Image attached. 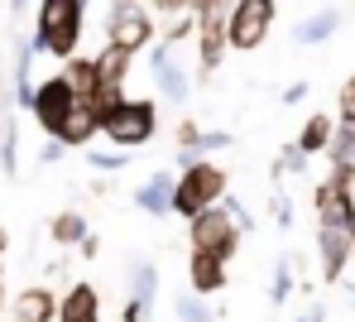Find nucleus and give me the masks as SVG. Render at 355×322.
I'll return each instance as SVG.
<instances>
[{
  "instance_id": "f257e3e1",
  "label": "nucleus",
  "mask_w": 355,
  "mask_h": 322,
  "mask_svg": "<svg viewBox=\"0 0 355 322\" xmlns=\"http://www.w3.org/2000/svg\"><path fill=\"white\" fill-rule=\"evenodd\" d=\"M82 39H87V0H39L34 5L29 49L39 58L67 63L72 53H82Z\"/></svg>"
},
{
  "instance_id": "f03ea898",
  "label": "nucleus",
  "mask_w": 355,
  "mask_h": 322,
  "mask_svg": "<svg viewBox=\"0 0 355 322\" xmlns=\"http://www.w3.org/2000/svg\"><path fill=\"white\" fill-rule=\"evenodd\" d=\"M221 197H231V173L216 164V159H197L187 169H173V202H168V217L192 221L197 212L216 207Z\"/></svg>"
},
{
  "instance_id": "7ed1b4c3",
  "label": "nucleus",
  "mask_w": 355,
  "mask_h": 322,
  "mask_svg": "<svg viewBox=\"0 0 355 322\" xmlns=\"http://www.w3.org/2000/svg\"><path fill=\"white\" fill-rule=\"evenodd\" d=\"M159 130H164V116H159V101L154 96H125L116 111L101 121V139L111 149L139 154V149H149L159 139Z\"/></svg>"
},
{
  "instance_id": "20e7f679",
  "label": "nucleus",
  "mask_w": 355,
  "mask_h": 322,
  "mask_svg": "<svg viewBox=\"0 0 355 322\" xmlns=\"http://www.w3.org/2000/svg\"><path fill=\"white\" fill-rule=\"evenodd\" d=\"M101 34H106L111 49H125L130 58H139V53L159 39V24H154V15H149L144 0H106Z\"/></svg>"
},
{
  "instance_id": "39448f33",
  "label": "nucleus",
  "mask_w": 355,
  "mask_h": 322,
  "mask_svg": "<svg viewBox=\"0 0 355 322\" xmlns=\"http://www.w3.org/2000/svg\"><path fill=\"white\" fill-rule=\"evenodd\" d=\"M240 241H245V231L236 226V217H231V207H226V197L216 202V207H207V212H197L192 221H187V251H207V255L216 260H231L240 255Z\"/></svg>"
},
{
  "instance_id": "423d86ee",
  "label": "nucleus",
  "mask_w": 355,
  "mask_h": 322,
  "mask_svg": "<svg viewBox=\"0 0 355 322\" xmlns=\"http://www.w3.org/2000/svg\"><path fill=\"white\" fill-rule=\"evenodd\" d=\"M279 19V0H236L226 15V49L231 53H254L269 44Z\"/></svg>"
},
{
  "instance_id": "0eeeda50",
  "label": "nucleus",
  "mask_w": 355,
  "mask_h": 322,
  "mask_svg": "<svg viewBox=\"0 0 355 322\" xmlns=\"http://www.w3.org/2000/svg\"><path fill=\"white\" fill-rule=\"evenodd\" d=\"M24 111L34 116V126L44 130V139H53V135L62 130V121L77 111V96H72L67 77H62V72H49L44 82H34V96H29Z\"/></svg>"
},
{
  "instance_id": "6e6552de",
  "label": "nucleus",
  "mask_w": 355,
  "mask_h": 322,
  "mask_svg": "<svg viewBox=\"0 0 355 322\" xmlns=\"http://www.w3.org/2000/svg\"><path fill=\"white\" fill-rule=\"evenodd\" d=\"M144 53H149V77H154L159 96L164 101H187L192 96V63L182 58V49H168V44L154 39Z\"/></svg>"
},
{
  "instance_id": "1a4fd4ad",
  "label": "nucleus",
  "mask_w": 355,
  "mask_h": 322,
  "mask_svg": "<svg viewBox=\"0 0 355 322\" xmlns=\"http://www.w3.org/2000/svg\"><path fill=\"white\" fill-rule=\"evenodd\" d=\"M351 251H355V231L346 226H317V274L327 289H336L351 269Z\"/></svg>"
},
{
  "instance_id": "9d476101",
  "label": "nucleus",
  "mask_w": 355,
  "mask_h": 322,
  "mask_svg": "<svg viewBox=\"0 0 355 322\" xmlns=\"http://www.w3.org/2000/svg\"><path fill=\"white\" fill-rule=\"evenodd\" d=\"M312 212H317V226H346V231H355V193L341 188L331 173L312 188Z\"/></svg>"
},
{
  "instance_id": "9b49d317",
  "label": "nucleus",
  "mask_w": 355,
  "mask_h": 322,
  "mask_svg": "<svg viewBox=\"0 0 355 322\" xmlns=\"http://www.w3.org/2000/svg\"><path fill=\"white\" fill-rule=\"evenodd\" d=\"M231 289V264L207 251H187V294L197 298H221Z\"/></svg>"
},
{
  "instance_id": "f8f14e48",
  "label": "nucleus",
  "mask_w": 355,
  "mask_h": 322,
  "mask_svg": "<svg viewBox=\"0 0 355 322\" xmlns=\"http://www.w3.org/2000/svg\"><path fill=\"white\" fill-rule=\"evenodd\" d=\"M53 322H101V289L92 279H77L58 294V313Z\"/></svg>"
},
{
  "instance_id": "ddd939ff",
  "label": "nucleus",
  "mask_w": 355,
  "mask_h": 322,
  "mask_svg": "<svg viewBox=\"0 0 355 322\" xmlns=\"http://www.w3.org/2000/svg\"><path fill=\"white\" fill-rule=\"evenodd\" d=\"M58 313V289L49 284H29L10 298V322H53Z\"/></svg>"
},
{
  "instance_id": "4468645a",
  "label": "nucleus",
  "mask_w": 355,
  "mask_h": 322,
  "mask_svg": "<svg viewBox=\"0 0 355 322\" xmlns=\"http://www.w3.org/2000/svg\"><path fill=\"white\" fill-rule=\"evenodd\" d=\"M168 202H173V169H154L139 188H135V207L144 217H168Z\"/></svg>"
},
{
  "instance_id": "2eb2a0df",
  "label": "nucleus",
  "mask_w": 355,
  "mask_h": 322,
  "mask_svg": "<svg viewBox=\"0 0 355 322\" xmlns=\"http://www.w3.org/2000/svg\"><path fill=\"white\" fill-rule=\"evenodd\" d=\"M58 72L67 77V87H72V96H77V106H92V96L101 92V77H96V58H87V53H72V58H67Z\"/></svg>"
},
{
  "instance_id": "dca6fc26",
  "label": "nucleus",
  "mask_w": 355,
  "mask_h": 322,
  "mask_svg": "<svg viewBox=\"0 0 355 322\" xmlns=\"http://www.w3.org/2000/svg\"><path fill=\"white\" fill-rule=\"evenodd\" d=\"M331 135H336V116H331V111H312V116L302 121V130H297L293 144L307 154V159H317V154H327Z\"/></svg>"
},
{
  "instance_id": "f3484780",
  "label": "nucleus",
  "mask_w": 355,
  "mask_h": 322,
  "mask_svg": "<svg viewBox=\"0 0 355 322\" xmlns=\"http://www.w3.org/2000/svg\"><path fill=\"white\" fill-rule=\"evenodd\" d=\"M130 72H135V58H130L125 49L101 44V53H96V77H101V87H106V92H125V87H130Z\"/></svg>"
},
{
  "instance_id": "a211bd4d",
  "label": "nucleus",
  "mask_w": 355,
  "mask_h": 322,
  "mask_svg": "<svg viewBox=\"0 0 355 322\" xmlns=\"http://www.w3.org/2000/svg\"><path fill=\"white\" fill-rule=\"evenodd\" d=\"M341 34V10L336 5H327V10H317V15H307L302 24L293 29V44H327V39H336Z\"/></svg>"
},
{
  "instance_id": "6ab92c4d",
  "label": "nucleus",
  "mask_w": 355,
  "mask_h": 322,
  "mask_svg": "<svg viewBox=\"0 0 355 322\" xmlns=\"http://www.w3.org/2000/svg\"><path fill=\"white\" fill-rule=\"evenodd\" d=\"M53 139H58L67 154H82L87 144H96V139H101V126H96V121H92V116H87L82 106H77V111H72V116L62 121V130L53 135Z\"/></svg>"
},
{
  "instance_id": "aec40b11",
  "label": "nucleus",
  "mask_w": 355,
  "mask_h": 322,
  "mask_svg": "<svg viewBox=\"0 0 355 322\" xmlns=\"http://www.w3.org/2000/svg\"><path fill=\"white\" fill-rule=\"evenodd\" d=\"M87 231H92V226H87V212H72V207H67V212H53V217H49V241H53L58 251H77Z\"/></svg>"
},
{
  "instance_id": "412c9836",
  "label": "nucleus",
  "mask_w": 355,
  "mask_h": 322,
  "mask_svg": "<svg viewBox=\"0 0 355 322\" xmlns=\"http://www.w3.org/2000/svg\"><path fill=\"white\" fill-rule=\"evenodd\" d=\"M130 298L144 308H159V264L154 260H130Z\"/></svg>"
},
{
  "instance_id": "4be33fe9",
  "label": "nucleus",
  "mask_w": 355,
  "mask_h": 322,
  "mask_svg": "<svg viewBox=\"0 0 355 322\" xmlns=\"http://www.w3.org/2000/svg\"><path fill=\"white\" fill-rule=\"evenodd\" d=\"M0 116H5V126H0V173L5 178H19V135H15V106L0 96Z\"/></svg>"
},
{
  "instance_id": "5701e85b",
  "label": "nucleus",
  "mask_w": 355,
  "mask_h": 322,
  "mask_svg": "<svg viewBox=\"0 0 355 322\" xmlns=\"http://www.w3.org/2000/svg\"><path fill=\"white\" fill-rule=\"evenodd\" d=\"M293 289H297V260L293 255H279V260H274V274H269V303L284 308V303L293 298Z\"/></svg>"
},
{
  "instance_id": "b1692460",
  "label": "nucleus",
  "mask_w": 355,
  "mask_h": 322,
  "mask_svg": "<svg viewBox=\"0 0 355 322\" xmlns=\"http://www.w3.org/2000/svg\"><path fill=\"white\" fill-rule=\"evenodd\" d=\"M82 159H87V169H96V173H125L130 164H135V154L130 149H101V144H87L82 149Z\"/></svg>"
},
{
  "instance_id": "393cba45",
  "label": "nucleus",
  "mask_w": 355,
  "mask_h": 322,
  "mask_svg": "<svg viewBox=\"0 0 355 322\" xmlns=\"http://www.w3.org/2000/svg\"><path fill=\"white\" fill-rule=\"evenodd\" d=\"M173 318L178 322H216V318H221V308H216L211 298H197V294L182 289V294L173 298Z\"/></svg>"
},
{
  "instance_id": "a878e982",
  "label": "nucleus",
  "mask_w": 355,
  "mask_h": 322,
  "mask_svg": "<svg viewBox=\"0 0 355 322\" xmlns=\"http://www.w3.org/2000/svg\"><path fill=\"white\" fill-rule=\"evenodd\" d=\"M307 164H312V159H307V154L297 149L293 139H288V144H284V149L274 154V164H269V173H274V183H284V178H293V173H307Z\"/></svg>"
},
{
  "instance_id": "bb28decb",
  "label": "nucleus",
  "mask_w": 355,
  "mask_h": 322,
  "mask_svg": "<svg viewBox=\"0 0 355 322\" xmlns=\"http://www.w3.org/2000/svg\"><path fill=\"white\" fill-rule=\"evenodd\" d=\"M336 126H355V72L341 82V92H336Z\"/></svg>"
},
{
  "instance_id": "cd10ccee",
  "label": "nucleus",
  "mask_w": 355,
  "mask_h": 322,
  "mask_svg": "<svg viewBox=\"0 0 355 322\" xmlns=\"http://www.w3.org/2000/svg\"><path fill=\"white\" fill-rule=\"evenodd\" d=\"M269 217H274V226H279V231H288V226H293V197L284 193V188L269 197Z\"/></svg>"
},
{
  "instance_id": "c85d7f7f",
  "label": "nucleus",
  "mask_w": 355,
  "mask_h": 322,
  "mask_svg": "<svg viewBox=\"0 0 355 322\" xmlns=\"http://www.w3.org/2000/svg\"><path fill=\"white\" fill-rule=\"evenodd\" d=\"M144 5H149L154 24H168V19H178V15H192V10H187V0H144Z\"/></svg>"
},
{
  "instance_id": "c756f323",
  "label": "nucleus",
  "mask_w": 355,
  "mask_h": 322,
  "mask_svg": "<svg viewBox=\"0 0 355 322\" xmlns=\"http://www.w3.org/2000/svg\"><path fill=\"white\" fill-rule=\"evenodd\" d=\"M197 135H202V126H197V121L187 116V121H178V130H173V144H178V149H192V139H197Z\"/></svg>"
},
{
  "instance_id": "7c9ffc66",
  "label": "nucleus",
  "mask_w": 355,
  "mask_h": 322,
  "mask_svg": "<svg viewBox=\"0 0 355 322\" xmlns=\"http://www.w3.org/2000/svg\"><path fill=\"white\" fill-rule=\"evenodd\" d=\"M62 159H67V149L58 139H39V164H62Z\"/></svg>"
},
{
  "instance_id": "2f4dec72",
  "label": "nucleus",
  "mask_w": 355,
  "mask_h": 322,
  "mask_svg": "<svg viewBox=\"0 0 355 322\" xmlns=\"http://www.w3.org/2000/svg\"><path fill=\"white\" fill-rule=\"evenodd\" d=\"M307 92H312V87L297 77V82H288V87H284V96H279V101H284V106H302V101H307Z\"/></svg>"
},
{
  "instance_id": "473e14b6",
  "label": "nucleus",
  "mask_w": 355,
  "mask_h": 322,
  "mask_svg": "<svg viewBox=\"0 0 355 322\" xmlns=\"http://www.w3.org/2000/svg\"><path fill=\"white\" fill-rule=\"evenodd\" d=\"M154 308H144L139 298H125V308H120V322H149Z\"/></svg>"
},
{
  "instance_id": "72a5a7b5",
  "label": "nucleus",
  "mask_w": 355,
  "mask_h": 322,
  "mask_svg": "<svg viewBox=\"0 0 355 322\" xmlns=\"http://www.w3.org/2000/svg\"><path fill=\"white\" fill-rule=\"evenodd\" d=\"M77 255H82V260H96V255H101V236H96V231H87V236H82V246H77Z\"/></svg>"
},
{
  "instance_id": "f704fd0d",
  "label": "nucleus",
  "mask_w": 355,
  "mask_h": 322,
  "mask_svg": "<svg viewBox=\"0 0 355 322\" xmlns=\"http://www.w3.org/2000/svg\"><path fill=\"white\" fill-rule=\"evenodd\" d=\"M293 322H327V303H307Z\"/></svg>"
},
{
  "instance_id": "c9c22d12",
  "label": "nucleus",
  "mask_w": 355,
  "mask_h": 322,
  "mask_svg": "<svg viewBox=\"0 0 355 322\" xmlns=\"http://www.w3.org/2000/svg\"><path fill=\"white\" fill-rule=\"evenodd\" d=\"M5 251H10V231H5V221H0V274H5Z\"/></svg>"
},
{
  "instance_id": "e433bc0d",
  "label": "nucleus",
  "mask_w": 355,
  "mask_h": 322,
  "mask_svg": "<svg viewBox=\"0 0 355 322\" xmlns=\"http://www.w3.org/2000/svg\"><path fill=\"white\" fill-rule=\"evenodd\" d=\"M24 10H29V0H10V19H19Z\"/></svg>"
},
{
  "instance_id": "4c0bfd02",
  "label": "nucleus",
  "mask_w": 355,
  "mask_h": 322,
  "mask_svg": "<svg viewBox=\"0 0 355 322\" xmlns=\"http://www.w3.org/2000/svg\"><path fill=\"white\" fill-rule=\"evenodd\" d=\"M0 322H5V274H0Z\"/></svg>"
},
{
  "instance_id": "58836bf2",
  "label": "nucleus",
  "mask_w": 355,
  "mask_h": 322,
  "mask_svg": "<svg viewBox=\"0 0 355 322\" xmlns=\"http://www.w3.org/2000/svg\"><path fill=\"white\" fill-rule=\"evenodd\" d=\"M0 5H5V0H0Z\"/></svg>"
}]
</instances>
